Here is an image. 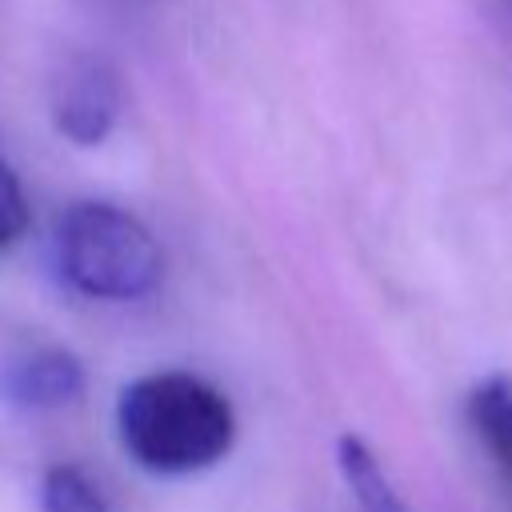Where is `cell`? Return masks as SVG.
Returning <instances> with one entry per match:
<instances>
[{"instance_id": "cell-1", "label": "cell", "mask_w": 512, "mask_h": 512, "mask_svg": "<svg viewBox=\"0 0 512 512\" xmlns=\"http://www.w3.org/2000/svg\"><path fill=\"white\" fill-rule=\"evenodd\" d=\"M116 432L148 472L188 476L228 456L236 412L216 384L192 372H148L120 392Z\"/></svg>"}, {"instance_id": "cell-2", "label": "cell", "mask_w": 512, "mask_h": 512, "mask_svg": "<svg viewBox=\"0 0 512 512\" xmlns=\"http://www.w3.org/2000/svg\"><path fill=\"white\" fill-rule=\"evenodd\" d=\"M52 264L72 292L92 300H140L164 276L156 236L104 200H80L56 220Z\"/></svg>"}, {"instance_id": "cell-3", "label": "cell", "mask_w": 512, "mask_h": 512, "mask_svg": "<svg viewBox=\"0 0 512 512\" xmlns=\"http://www.w3.org/2000/svg\"><path fill=\"white\" fill-rule=\"evenodd\" d=\"M120 116V76L104 56H72L52 80V124L72 144H100Z\"/></svg>"}, {"instance_id": "cell-4", "label": "cell", "mask_w": 512, "mask_h": 512, "mask_svg": "<svg viewBox=\"0 0 512 512\" xmlns=\"http://www.w3.org/2000/svg\"><path fill=\"white\" fill-rule=\"evenodd\" d=\"M84 388V368L68 348H32L0 368V392L16 408L48 412L64 408L80 396Z\"/></svg>"}, {"instance_id": "cell-5", "label": "cell", "mask_w": 512, "mask_h": 512, "mask_svg": "<svg viewBox=\"0 0 512 512\" xmlns=\"http://www.w3.org/2000/svg\"><path fill=\"white\" fill-rule=\"evenodd\" d=\"M464 412H468V428H472L480 452L488 456L492 472L500 476L504 492L512 496V380L488 376V380L472 384Z\"/></svg>"}, {"instance_id": "cell-6", "label": "cell", "mask_w": 512, "mask_h": 512, "mask_svg": "<svg viewBox=\"0 0 512 512\" xmlns=\"http://www.w3.org/2000/svg\"><path fill=\"white\" fill-rule=\"evenodd\" d=\"M336 460H340V472H344L348 492L356 496L360 512H408V504L396 496L388 472L380 468L376 452L360 436H340Z\"/></svg>"}, {"instance_id": "cell-7", "label": "cell", "mask_w": 512, "mask_h": 512, "mask_svg": "<svg viewBox=\"0 0 512 512\" xmlns=\"http://www.w3.org/2000/svg\"><path fill=\"white\" fill-rule=\"evenodd\" d=\"M40 508L44 512H112L96 476L80 464H52L40 480Z\"/></svg>"}, {"instance_id": "cell-8", "label": "cell", "mask_w": 512, "mask_h": 512, "mask_svg": "<svg viewBox=\"0 0 512 512\" xmlns=\"http://www.w3.org/2000/svg\"><path fill=\"white\" fill-rule=\"evenodd\" d=\"M28 228V200L16 172L0 160V248H8Z\"/></svg>"}, {"instance_id": "cell-9", "label": "cell", "mask_w": 512, "mask_h": 512, "mask_svg": "<svg viewBox=\"0 0 512 512\" xmlns=\"http://www.w3.org/2000/svg\"><path fill=\"white\" fill-rule=\"evenodd\" d=\"M476 8L484 16V24L512 48V0H476Z\"/></svg>"}]
</instances>
